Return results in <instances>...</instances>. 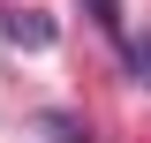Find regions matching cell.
Wrapping results in <instances>:
<instances>
[{
  "label": "cell",
  "instance_id": "obj_2",
  "mask_svg": "<svg viewBox=\"0 0 151 143\" xmlns=\"http://www.w3.org/2000/svg\"><path fill=\"white\" fill-rule=\"evenodd\" d=\"M83 8H91V23H98L106 38H121V0H83Z\"/></svg>",
  "mask_w": 151,
  "mask_h": 143
},
{
  "label": "cell",
  "instance_id": "obj_3",
  "mask_svg": "<svg viewBox=\"0 0 151 143\" xmlns=\"http://www.w3.org/2000/svg\"><path fill=\"white\" fill-rule=\"evenodd\" d=\"M129 68H136V83H151V38H144V45L129 53Z\"/></svg>",
  "mask_w": 151,
  "mask_h": 143
},
{
  "label": "cell",
  "instance_id": "obj_1",
  "mask_svg": "<svg viewBox=\"0 0 151 143\" xmlns=\"http://www.w3.org/2000/svg\"><path fill=\"white\" fill-rule=\"evenodd\" d=\"M0 30H8V45H15V53H45V45H53V15H38V8H8V23H0Z\"/></svg>",
  "mask_w": 151,
  "mask_h": 143
}]
</instances>
